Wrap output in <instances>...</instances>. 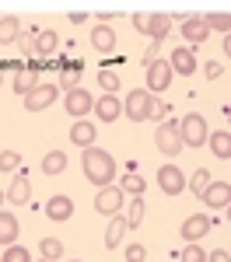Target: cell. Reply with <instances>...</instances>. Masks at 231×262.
Listing matches in <instances>:
<instances>
[{
	"label": "cell",
	"instance_id": "7a4b0ae2",
	"mask_svg": "<svg viewBox=\"0 0 231 262\" xmlns=\"http://www.w3.org/2000/svg\"><path fill=\"white\" fill-rule=\"evenodd\" d=\"M207 119L200 116V112H189L186 119H179V140H182V147H203L207 143Z\"/></svg>",
	"mask_w": 231,
	"mask_h": 262
},
{
	"label": "cell",
	"instance_id": "ee69618b",
	"mask_svg": "<svg viewBox=\"0 0 231 262\" xmlns=\"http://www.w3.org/2000/svg\"><path fill=\"white\" fill-rule=\"evenodd\" d=\"M0 206H4V192H0Z\"/></svg>",
	"mask_w": 231,
	"mask_h": 262
},
{
	"label": "cell",
	"instance_id": "f1b7e54d",
	"mask_svg": "<svg viewBox=\"0 0 231 262\" xmlns=\"http://www.w3.org/2000/svg\"><path fill=\"white\" fill-rule=\"evenodd\" d=\"M39 252H42V259L56 262V259H63V242H60V238H42Z\"/></svg>",
	"mask_w": 231,
	"mask_h": 262
},
{
	"label": "cell",
	"instance_id": "ba28073f",
	"mask_svg": "<svg viewBox=\"0 0 231 262\" xmlns=\"http://www.w3.org/2000/svg\"><path fill=\"white\" fill-rule=\"evenodd\" d=\"M63 108H67V112H70L74 119H84V116H88V112L95 108V98H91V95L84 91L81 84H77L74 91H67V95H63Z\"/></svg>",
	"mask_w": 231,
	"mask_h": 262
},
{
	"label": "cell",
	"instance_id": "3957f363",
	"mask_svg": "<svg viewBox=\"0 0 231 262\" xmlns=\"http://www.w3.org/2000/svg\"><path fill=\"white\" fill-rule=\"evenodd\" d=\"M151 101H154V95H151L147 88H133L123 101V116L130 122H144L147 116H151Z\"/></svg>",
	"mask_w": 231,
	"mask_h": 262
},
{
	"label": "cell",
	"instance_id": "44dd1931",
	"mask_svg": "<svg viewBox=\"0 0 231 262\" xmlns=\"http://www.w3.org/2000/svg\"><path fill=\"white\" fill-rule=\"evenodd\" d=\"M168 28H172V18H168V14H151V18L144 21V32L151 35V42H165Z\"/></svg>",
	"mask_w": 231,
	"mask_h": 262
},
{
	"label": "cell",
	"instance_id": "ab89813d",
	"mask_svg": "<svg viewBox=\"0 0 231 262\" xmlns=\"http://www.w3.org/2000/svg\"><path fill=\"white\" fill-rule=\"evenodd\" d=\"M158 49H161V42H151V46H147V53H144V67L158 60Z\"/></svg>",
	"mask_w": 231,
	"mask_h": 262
},
{
	"label": "cell",
	"instance_id": "e575fe53",
	"mask_svg": "<svg viewBox=\"0 0 231 262\" xmlns=\"http://www.w3.org/2000/svg\"><path fill=\"white\" fill-rule=\"evenodd\" d=\"M182 262H207V252L200 248V242H196V245H186V248H182Z\"/></svg>",
	"mask_w": 231,
	"mask_h": 262
},
{
	"label": "cell",
	"instance_id": "60d3db41",
	"mask_svg": "<svg viewBox=\"0 0 231 262\" xmlns=\"http://www.w3.org/2000/svg\"><path fill=\"white\" fill-rule=\"evenodd\" d=\"M207 262H231L228 248H217V252H210V255H207Z\"/></svg>",
	"mask_w": 231,
	"mask_h": 262
},
{
	"label": "cell",
	"instance_id": "603a6c76",
	"mask_svg": "<svg viewBox=\"0 0 231 262\" xmlns=\"http://www.w3.org/2000/svg\"><path fill=\"white\" fill-rule=\"evenodd\" d=\"M21 39V21L14 14H7V18H0V46H11V42Z\"/></svg>",
	"mask_w": 231,
	"mask_h": 262
},
{
	"label": "cell",
	"instance_id": "b9f144b4",
	"mask_svg": "<svg viewBox=\"0 0 231 262\" xmlns=\"http://www.w3.org/2000/svg\"><path fill=\"white\" fill-rule=\"evenodd\" d=\"M21 53H35V39H28V35H21Z\"/></svg>",
	"mask_w": 231,
	"mask_h": 262
},
{
	"label": "cell",
	"instance_id": "8fae6325",
	"mask_svg": "<svg viewBox=\"0 0 231 262\" xmlns=\"http://www.w3.org/2000/svg\"><path fill=\"white\" fill-rule=\"evenodd\" d=\"M168 67H172V74H186V77H193V70H196L200 63H196V53H193L189 46H175L172 56H168Z\"/></svg>",
	"mask_w": 231,
	"mask_h": 262
},
{
	"label": "cell",
	"instance_id": "4316f807",
	"mask_svg": "<svg viewBox=\"0 0 231 262\" xmlns=\"http://www.w3.org/2000/svg\"><path fill=\"white\" fill-rule=\"evenodd\" d=\"M81 70H84L81 63H63V77H60V84H56V88H60L63 95L77 88V77H81Z\"/></svg>",
	"mask_w": 231,
	"mask_h": 262
},
{
	"label": "cell",
	"instance_id": "7c38bea8",
	"mask_svg": "<svg viewBox=\"0 0 231 262\" xmlns=\"http://www.w3.org/2000/svg\"><path fill=\"white\" fill-rule=\"evenodd\" d=\"M91 112L98 116V122H116L123 116V101H119V95H102V98L95 101Z\"/></svg>",
	"mask_w": 231,
	"mask_h": 262
},
{
	"label": "cell",
	"instance_id": "4fadbf2b",
	"mask_svg": "<svg viewBox=\"0 0 231 262\" xmlns=\"http://www.w3.org/2000/svg\"><path fill=\"white\" fill-rule=\"evenodd\" d=\"M203 203L214 206V210H224V206L231 203V185H228V182H221V179H214L207 189H203Z\"/></svg>",
	"mask_w": 231,
	"mask_h": 262
},
{
	"label": "cell",
	"instance_id": "f35d334b",
	"mask_svg": "<svg viewBox=\"0 0 231 262\" xmlns=\"http://www.w3.org/2000/svg\"><path fill=\"white\" fill-rule=\"evenodd\" d=\"M203 74H207L210 81H217V77L224 74V67H221V60H210V63H207V70H203Z\"/></svg>",
	"mask_w": 231,
	"mask_h": 262
},
{
	"label": "cell",
	"instance_id": "74e56055",
	"mask_svg": "<svg viewBox=\"0 0 231 262\" xmlns=\"http://www.w3.org/2000/svg\"><path fill=\"white\" fill-rule=\"evenodd\" d=\"M165 116H168V105H161V101L154 98L151 101V116H147V119H165Z\"/></svg>",
	"mask_w": 231,
	"mask_h": 262
},
{
	"label": "cell",
	"instance_id": "8992f818",
	"mask_svg": "<svg viewBox=\"0 0 231 262\" xmlns=\"http://www.w3.org/2000/svg\"><path fill=\"white\" fill-rule=\"evenodd\" d=\"M172 67H168V60H154L147 63V91L151 95H161V91H168L172 88Z\"/></svg>",
	"mask_w": 231,
	"mask_h": 262
},
{
	"label": "cell",
	"instance_id": "1f68e13d",
	"mask_svg": "<svg viewBox=\"0 0 231 262\" xmlns=\"http://www.w3.org/2000/svg\"><path fill=\"white\" fill-rule=\"evenodd\" d=\"M210 171L207 168H196V171H193V182H186V185H193V192H196V196H203V189H207L210 185Z\"/></svg>",
	"mask_w": 231,
	"mask_h": 262
},
{
	"label": "cell",
	"instance_id": "52a82bcc",
	"mask_svg": "<svg viewBox=\"0 0 231 262\" xmlns=\"http://www.w3.org/2000/svg\"><path fill=\"white\" fill-rule=\"evenodd\" d=\"M56 95H60L56 84H35V88L25 95V108H28V112H42V108H49V105L56 101Z\"/></svg>",
	"mask_w": 231,
	"mask_h": 262
},
{
	"label": "cell",
	"instance_id": "cb8c5ba5",
	"mask_svg": "<svg viewBox=\"0 0 231 262\" xmlns=\"http://www.w3.org/2000/svg\"><path fill=\"white\" fill-rule=\"evenodd\" d=\"M130 231L126 227V217H112V224H109V231H105V248H119V242H123V234Z\"/></svg>",
	"mask_w": 231,
	"mask_h": 262
},
{
	"label": "cell",
	"instance_id": "f546056e",
	"mask_svg": "<svg viewBox=\"0 0 231 262\" xmlns=\"http://www.w3.org/2000/svg\"><path fill=\"white\" fill-rule=\"evenodd\" d=\"M144 224V200L133 196V203L126 206V227H140Z\"/></svg>",
	"mask_w": 231,
	"mask_h": 262
},
{
	"label": "cell",
	"instance_id": "30bf717a",
	"mask_svg": "<svg viewBox=\"0 0 231 262\" xmlns=\"http://www.w3.org/2000/svg\"><path fill=\"white\" fill-rule=\"evenodd\" d=\"M210 227H214V221H210L207 213H193V217H186L182 221V227H179V234L186 238V245H196L203 234H207Z\"/></svg>",
	"mask_w": 231,
	"mask_h": 262
},
{
	"label": "cell",
	"instance_id": "f6af8a7d",
	"mask_svg": "<svg viewBox=\"0 0 231 262\" xmlns=\"http://www.w3.org/2000/svg\"><path fill=\"white\" fill-rule=\"evenodd\" d=\"M42 262H49V259H42Z\"/></svg>",
	"mask_w": 231,
	"mask_h": 262
},
{
	"label": "cell",
	"instance_id": "9a60e30c",
	"mask_svg": "<svg viewBox=\"0 0 231 262\" xmlns=\"http://www.w3.org/2000/svg\"><path fill=\"white\" fill-rule=\"evenodd\" d=\"M39 70L42 67H35V63H28V67H18V74H14V95H28L35 84H39Z\"/></svg>",
	"mask_w": 231,
	"mask_h": 262
},
{
	"label": "cell",
	"instance_id": "ac0fdd59",
	"mask_svg": "<svg viewBox=\"0 0 231 262\" xmlns=\"http://www.w3.org/2000/svg\"><path fill=\"white\" fill-rule=\"evenodd\" d=\"M91 46H95L98 53H112V49H116V32H112L105 21L95 25V28H91Z\"/></svg>",
	"mask_w": 231,
	"mask_h": 262
},
{
	"label": "cell",
	"instance_id": "83f0119b",
	"mask_svg": "<svg viewBox=\"0 0 231 262\" xmlns=\"http://www.w3.org/2000/svg\"><path fill=\"white\" fill-rule=\"evenodd\" d=\"M63 168H67V154H63V150H49V154L42 158V171H46L49 179H53V175H60Z\"/></svg>",
	"mask_w": 231,
	"mask_h": 262
},
{
	"label": "cell",
	"instance_id": "277c9868",
	"mask_svg": "<svg viewBox=\"0 0 231 262\" xmlns=\"http://www.w3.org/2000/svg\"><path fill=\"white\" fill-rule=\"evenodd\" d=\"M154 143H158V150H161L165 158H175V154H182L179 122H158V129H154Z\"/></svg>",
	"mask_w": 231,
	"mask_h": 262
},
{
	"label": "cell",
	"instance_id": "d590c367",
	"mask_svg": "<svg viewBox=\"0 0 231 262\" xmlns=\"http://www.w3.org/2000/svg\"><path fill=\"white\" fill-rule=\"evenodd\" d=\"M119 189H123V192H133V196H140V192H144V179H140V175H126Z\"/></svg>",
	"mask_w": 231,
	"mask_h": 262
},
{
	"label": "cell",
	"instance_id": "484cf974",
	"mask_svg": "<svg viewBox=\"0 0 231 262\" xmlns=\"http://www.w3.org/2000/svg\"><path fill=\"white\" fill-rule=\"evenodd\" d=\"M60 49V35L56 32H39V39H35V56H53Z\"/></svg>",
	"mask_w": 231,
	"mask_h": 262
},
{
	"label": "cell",
	"instance_id": "ffe728a7",
	"mask_svg": "<svg viewBox=\"0 0 231 262\" xmlns=\"http://www.w3.org/2000/svg\"><path fill=\"white\" fill-rule=\"evenodd\" d=\"M207 143H210V154L228 161L231 158V133L228 129H217V133H207Z\"/></svg>",
	"mask_w": 231,
	"mask_h": 262
},
{
	"label": "cell",
	"instance_id": "d4e9b609",
	"mask_svg": "<svg viewBox=\"0 0 231 262\" xmlns=\"http://www.w3.org/2000/svg\"><path fill=\"white\" fill-rule=\"evenodd\" d=\"M203 25H207V32H221V39H224V35H228V28H231V14H228V11L203 14Z\"/></svg>",
	"mask_w": 231,
	"mask_h": 262
},
{
	"label": "cell",
	"instance_id": "8d00e7d4",
	"mask_svg": "<svg viewBox=\"0 0 231 262\" xmlns=\"http://www.w3.org/2000/svg\"><path fill=\"white\" fill-rule=\"evenodd\" d=\"M144 259H147L144 245H130V248H126V262H144Z\"/></svg>",
	"mask_w": 231,
	"mask_h": 262
},
{
	"label": "cell",
	"instance_id": "2e32d148",
	"mask_svg": "<svg viewBox=\"0 0 231 262\" xmlns=\"http://www.w3.org/2000/svg\"><path fill=\"white\" fill-rule=\"evenodd\" d=\"M7 200L14 203V206H25V203L32 200V182H28V171H18V179H11Z\"/></svg>",
	"mask_w": 231,
	"mask_h": 262
},
{
	"label": "cell",
	"instance_id": "5b68a950",
	"mask_svg": "<svg viewBox=\"0 0 231 262\" xmlns=\"http://www.w3.org/2000/svg\"><path fill=\"white\" fill-rule=\"evenodd\" d=\"M123 206H126V192L119 189V185H105V189H98V196H95V210H98V213L116 217Z\"/></svg>",
	"mask_w": 231,
	"mask_h": 262
},
{
	"label": "cell",
	"instance_id": "d6986e66",
	"mask_svg": "<svg viewBox=\"0 0 231 262\" xmlns=\"http://www.w3.org/2000/svg\"><path fill=\"white\" fill-rule=\"evenodd\" d=\"M95 122H84L77 119L74 126H70V143H77V147H95Z\"/></svg>",
	"mask_w": 231,
	"mask_h": 262
},
{
	"label": "cell",
	"instance_id": "7bdbcfd3",
	"mask_svg": "<svg viewBox=\"0 0 231 262\" xmlns=\"http://www.w3.org/2000/svg\"><path fill=\"white\" fill-rule=\"evenodd\" d=\"M0 67H7V63H0ZM0 84H4V74H0Z\"/></svg>",
	"mask_w": 231,
	"mask_h": 262
},
{
	"label": "cell",
	"instance_id": "e0dca14e",
	"mask_svg": "<svg viewBox=\"0 0 231 262\" xmlns=\"http://www.w3.org/2000/svg\"><path fill=\"white\" fill-rule=\"evenodd\" d=\"M18 234H21V224L14 213L0 210V245H18Z\"/></svg>",
	"mask_w": 231,
	"mask_h": 262
},
{
	"label": "cell",
	"instance_id": "836d02e7",
	"mask_svg": "<svg viewBox=\"0 0 231 262\" xmlns=\"http://www.w3.org/2000/svg\"><path fill=\"white\" fill-rule=\"evenodd\" d=\"M18 168H21L18 150H4V154H0V171H18Z\"/></svg>",
	"mask_w": 231,
	"mask_h": 262
},
{
	"label": "cell",
	"instance_id": "6da1fadb",
	"mask_svg": "<svg viewBox=\"0 0 231 262\" xmlns=\"http://www.w3.org/2000/svg\"><path fill=\"white\" fill-rule=\"evenodd\" d=\"M81 164H84L88 182H95L98 189L112 185V179H116V161H112V154H109V150H102V147H84Z\"/></svg>",
	"mask_w": 231,
	"mask_h": 262
},
{
	"label": "cell",
	"instance_id": "bcb514c9",
	"mask_svg": "<svg viewBox=\"0 0 231 262\" xmlns=\"http://www.w3.org/2000/svg\"><path fill=\"white\" fill-rule=\"evenodd\" d=\"M74 262H81V259H74Z\"/></svg>",
	"mask_w": 231,
	"mask_h": 262
},
{
	"label": "cell",
	"instance_id": "d6a6232c",
	"mask_svg": "<svg viewBox=\"0 0 231 262\" xmlns=\"http://www.w3.org/2000/svg\"><path fill=\"white\" fill-rule=\"evenodd\" d=\"M0 262H32V255H28L25 245H7V252H4V259H0Z\"/></svg>",
	"mask_w": 231,
	"mask_h": 262
},
{
	"label": "cell",
	"instance_id": "5bb4252c",
	"mask_svg": "<svg viewBox=\"0 0 231 262\" xmlns=\"http://www.w3.org/2000/svg\"><path fill=\"white\" fill-rule=\"evenodd\" d=\"M46 217L53 224H63L74 217V200L70 196H49V203H46Z\"/></svg>",
	"mask_w": 231,
	"mask_h": 262
},
{
	"label": "cell",
	"instance_id": "7402d4cb",
	"mask_svg": "<svg viewBox=\"0 0 231 262\" xmlns=\"http://www.w3.org/2000/svg\"><path fill=\"white\" fill-rule=\"evenodd\" d=\"M207 35H210V32H207V25H203V18H186V21H182V39L193 42L189 49H196Z\"/></svg>",
	"mask_w": 231,
	"mask_h": 262
},
{
	"label": "cell",
	"instance_id": "4dcf8cb0",
	"mask_svg": "<svg viewBox=\"0 0 231 262\" xmlns=\"http://www.w3.org/2000/svg\"><path fill=\"white\" fill-rule=\"evenodd\" d=\"M98 88H102L105 95H116V91H119V74H112V70H98Z\"/></svg>",
	"mask_w": 231,
	"mask_h": 262
},
{
	"label": "cell",
	"instance_id": "9c48e42d",
	"mask_svg": "<svg viewBox=\"0 0 231 262\" xmlns=\"http://www.w3.org/2000/svg\"><path fill=\"white\" fill-rule=\"evenodd\" d=\"M186 175H182V168H175V164H161V171H158V185H161V192L165 196H179V192H186Z\"/></svg>",
	"mask_w": 231,
	"mask_h": 262
}]
</instances>
